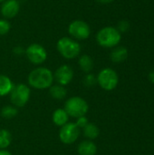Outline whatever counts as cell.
Returning a JSON list of instances; mask_svg holds the SVG:
<instances>
[{"label":"cell","mask_w":154,"mask_h":155,"mask_svg":"<svg viewBox=\"0 0 154 155\" xmlns=\"http://www.w3.org/2000/svg\"><path fill=\"white\" fill-rule=\"evenodd\" d=\"M54 82V74L45 67H38L34 69L28 75V84L35 89L50 88Z\"/></svg>","instance_id":"obj_1"},{"label":"cell","mask_w":154,"mask_h":155,"mask_svg":"<svg viewBox=\"0 0 154 155\" xmlns=\"http://www.w3.org/2000/svg\"><path fill=\"white\" fill-rule=\"evenodd\" d=\"M121 33L113 26H105L96 35V41L99 45L104 48H113L121 42Z\"/></svg>","instance_id":"obj_2"},{"label":"cell","mask_w":154,"mask_h":155,"mask_svg":"<svg viewBox=\"0 0 154 155\" xmlns=\"http://www.w3.org/2000/svg\"><path fill=\"white\" fill-rule=\"evenodd\" d=\"M56 48L59 54L65 59H74L80 54V44L71 37H62L56 44Z\"/></svg>","instance_id":"obj_3"},{"label":"cell","mask_w":154,"mask_h":155,"mask_svg":"<svg viewBox=\"0 0 154 155\" xmlns=\"http://www.w3.org/2000/svg\"><path fill=\"white\" fill-rule=\"evenodd\" d=\"M88 109L89 106L87 102L79 96L71 97L64 104V110L67 114L74 118L85 116Z\"/></svg>","instance_id":"obj_4"},{"label":"cell","mask_w":154,"mask_h":155,"mask_svg":"<svg viewBox=\"0 0 154 155\" xmlns=\"http://www.w3.org/2000/svg\"><path fill=\"white\" fill-rule=\"evenodd\" d=\"M96 79H97V83L99 84V85L103 90H106V91L113 90L117 86L118 82H119L117 73L111 68L103 69L99 73Z\"/></svg>","instance_id":"obj_5"},{"label":"cell","mask_w":154,"mask_h":155,"mask_svg":"<svg viewBox=\"0 0 154 155\" xmlns=\"http://www.w3.org/2000/svg\"><path fill=\"white\" fill-rule=\"evenodd\" d=\"M30 88L24 84L14 85L10 93V99L12 104L16 107H22L28 102L30 98Z\"/></svg>","instance_id":"obj_6"},{"label":"cell","mask_w":154,"mask_h":155,"mask_svg":"<svg viewBox=\"0 0 154 155\" xmlns=\"http://www.w3.org/2000/svg\"><path fill=\"white\" fill-rule=\"evenodd\" d=\"M68 33L77 40H85L91 35V28L89 25L83 20H74L68 26Z\"/></svg>","instance_id":"obj_7"},{"label":"cell","mask_w":154,"mask_h":155,"mask_svg":"<svg viewBox=\"0 0 154 155\" xmlns=\"http://www.w3.org/2000/svg\"><path fill=\"white\" fill-rule=\"evenodd\" d=\"M25 54L30 63L34 64H41L47 58L45 48L39 44H32L25 49Z\"/></svg>","instance_id":"obj_8"},{"label":"cell","mask_w":154,"mask_h":155,"mask_svg":"<svg viewBox=\"0 0 154 155\" xmlns=\"http://www.w3.org/2000/svg\"><path fill=\"white\" fill-rule=\"evenodd\" d=\"M80 135V128L74 123H67L60 129L59 138L65 144L74 143Z\"/></svg>","instance_id":"obj_9"},{"label":"cell","mask_w":154,"mask_h":155,"mask_svg":"<svg viewBox=\"0 0 154 155\" xmlns=\"http://www.w3.org/2000/svg\"><path fill=\"white\" fill-rule=\"evenodd\" d=\"M73 78H74V71L72 67L67 64L61 65L59 68L56 69L54 74V79H55L58 84L63 86L70 84Z\"/></svg>","instance_id":"obj_10"},{"label":"cell","mask_w":154,"mask_h":155,"mask_svg":"<svg viewBox=\"0 0 154 155\" xmlns=\"http://www.w3.org/2000/svg\"><path fill=\"white\" fill-rule=\"evenodd\" d=\"M20 10L18 0H5L1 6V14L5 18H14Z\"/></svg>","instance_id":"obj_11"},{"label":"cell","mask_w":154,"mask_h":155,"mask_svg":"<svg viewBox=\"0 0 154 155\" xmlns=\"http://www.w3.org/2000/svg\"><path fill=\"white\" fill-rule=\"evenodd\" d=\"M110 57L113 63H122L128 57V50L124 46H115L111 52Z\"/></svg>","instance_id":"obj_12"},{"label":"cell","mask_w":154,"mask_h":155,"mask_svg":"<svg viewBox=\"0 0 154 155\" xmlns=\"http://www.w3.org/2000/svg\"><path fill=\"white\" fill-rule=\"evenodd\" d=\"M97 152V147L95 143L92 141H83L78 145L79 155H95Z\"/></svg>","instance_id":"obj_13"},{"label":"cell","mask_w":154,"mask_h":155,"mask_svg":"<svg viewBox=\"0 0 154 155\" xmlns=\"http://www.w3.org/2000/svg\"><path fill=\"white\" fill-rule=\"evenodd\" d=\"M69 120V115L64 109H56L53 114V122L57 126H63L67 124Z\"/></svg>","instance_id":"obj_14"},{"label":"cell","mask_w":154,"mask_h":155,"mask_svg":"<svg viewBox=\"0 0 154 155\" xmlns=\"http://www.w3.org/2000/svg\"><path fill=\"white\" fill-rule=\"evenodd\" d=\"M13 88L14 84L11 79L6 75L0 74V96L7 95L11 93Z\"/></svg>","instance_id":"obj_15"},{"label":"cell","mask_w":154,"mask_h":155,"mask_svg":"<svg viewBox=\"0 0 154 155\" xmlns=\"http://www.w3.org/2000/svg\"><path fill=\"white\" fill-rule=\"evenodd\" d=\"M78 64H79L81 70L84 71V73H87V74H89L93 68V61L92 57L88 54L81 55L79 57Z\"/></svg>","instance_id":"obj_16"},{"label":"cell","mask_w":154,"mask_h":155,"mask_svg":"<svg viewBox=\"0 0 154 155\" xmlns=\"http://www.w3.org/2000/svg\"><path fill=\"white\" fill-rule=\"evenodd\" d=\"M49 93H50L51 96H52L54 99H56V100H62V99H64V98L66 96V94H67L66 89H65L63 85H60V84L52 85V86L50 87Z\"/></svg>","instance_id":"obj_17"},{"label":"cell","mask_w":154,"mask_h":155,"mask_svg":"<svg viewBox=\"0 0 154 155\" xmlns=\"http://www.w3.org/2000/svg\"><path fill=\"white\" fill-rule=\"evenodd\" d=\"M83 129H84V135L90 140H93L99 136L100 134L99 128L94 124L88 123Z\"/></svg>","instance_id":"obj_18"},{"label":"cell","mask_w":154,"mask_h":155,"mask_svg":"<svg viewBox=\"0 0 154 155\" xmlns=\"http://www.w3.org/2000/svg\"><path fill=\"white\" fill-rule=\"evenodd\" d=\"M12 142V136L9 131L5 129L0 130V150L7 148Z\"/></svg>","instance_id":"obj_19"},{"label":"cell","mask_w":154,"mask_h":155,"mask_svg":"<svg viewBox=\"0 0 154 155\" xmlns=\"http://www.w3.org/2000/svg\"><path fill=\"white\" fill-rule=\"evenodd\" d=\"M17 109L15 107L7 105L1 110V116L5 119H11L17 114Z\"/></svg>","instance_id":"obj_20"},{"label":"cell","mask_w":154,"mask_h":155,"mask_svg":"<svg viewBox=\"0 0 154 155\" xmlns=\"http://www.w3.org/2000/svg\"><path fill=\"white\" fill-rule=\"evenodd\" d=\"M11 28L10 23L6 19H0V36L6 35Z\"/></svg>","instance_id":"obj_21"},{"label":"cell","mask_w":154,"mask_h":155,"mask_svg":"<svg viewBox=\"0 0 154 155\" xmlns=\"http://www.w3.org/2000/svg\"><path fill=\"white\" fill-rule=\"evenodd\" d=\"M97 82V79L93 74H87L84 78V84L87 87H91L94 85Z\"/></svg>","instance_id":"obj_22"},{"label":"cell","mask_w":154,"mask_h":155,"mask_svg":"<svg viewBox=\"0 0 154 155\" xmlns=\"http://www.w3.org/2000/svg\"><path fill=\"white\" fill-rule=\"evenodd\" d=\"M117 30L120 32V33H125L129 30L130 28V24L127 20H122L118 23L117 25Z\"/></svg>","instance_id":"obj_23"},{"label":"cell","mask_w":154,"mask_h":155,"mask_svg":"<svg viewBox=\"0 0 154 155\" xmlns=\"http://www.w3.org/2000/svg\"><path fill=\"white\" fill-rule=\"evenodd\" d=\"M88 124V120L85 116H82L77 118V122L75 123V124L79 127V128H84L86 124Z\"/></svg>","instance_id":"obj_24"},{"label":"cell","mask_w":154,"mask_h":155,"mask_svg":"<svg viewBox=\"0 0 154 155\" xmlns=\"http://www.w3.org/2000/svg\"><path fill=\"white\" fill-rule=\"evenodd\" d=\"M24 52H25V51H24V48L21 47V46H16V47L14 48V53H15V54L20 55V54H22Z\"/></svg>","instance_id":"obj_25"},{"label":"cell","mask_w":154,"mask_h":155,"mask_svg":"<svg viewBox=\"0 0 154 155\" xmlns=\"http://www.w3.org/2000/svg\"><path fill=\"white\" fill-rule=\"evenodd\" d=\"M95 1L100 4H110V3L113 2L114 0H95Z\"/></svg>","instance_id":"obj_26"},{"label":"cell","mask_w":154,"mask_h":155,"mask_svg":"<svg viewBox=\"0 0 154 155\" xmlns=\"http://www.w3.org/2000/svg\"><path fill=\"white\" fill-rule=\"evenodd\" d=\"M149 79H150V81H151L152 83H153L154 84V70H152V71L150 73V74H149Z\"/></svg>","instance_id":"obj_27"},{"label":"cell","mask_w":154,"mask_h":155,"mask_svg":"<svg viewBox=\"0 0 154 155\" xmlns=\"http://www.w3.org/2000/svg\"><path fill=\"white\" fill-rule=\"evenodd\" d=\"M0 155H12V153L6 150H0Z\"/></svg>","instance_id":"obj_28"},{"label":"cell","mask_w":154,"mask_h":155,"mask_svg":"<svg viewBox=\"0 0 154 155\" xmlns=\"http://www.w3.org/2000/svg\"><path fill=\"white\" fill-rule=\"evenodd\" d=\"M5 0H0V3H3V2H5Z\"/></svg>","instance_id":"obj_29"}]
</instances>
